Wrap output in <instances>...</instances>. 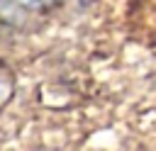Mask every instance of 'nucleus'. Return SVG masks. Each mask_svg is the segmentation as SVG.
I'll use <instances>...</instances> for the list:
<instances>
[{"label": "nucleus", "instance_id": "nucleus-1", "mask_svg": "<svg viewBox=\"0 0 156 151\" xmlns=\"http://www.w3.org/2000/svg\"><path fill=\"white\" fill-rule=\"evenodd\" d=\"M7 95H10V83H7L2 76H0V102H2Z\"/></svg>", "mask_w": 156, "mask_h": 151}, {"label": "nucleus", "instance_id": "nucleus-2", "mask_svg": "<svg viewBox=\"0 0 156 151\" xmlns=\"http://www.w3.org/2000/svg\"><path fill=\"white\" fill-rule=\"evenodd\" d=\"M17 2H22V5H29V7H34V5H39V0H17Z\"/></svg>", "mask_w": 156, "mask_h": 151}]
</instances>
